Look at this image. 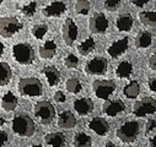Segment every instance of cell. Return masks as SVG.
Instances as JSON below:
<instances>
[{
	"label": "cell",
	"mask_w": 156,
	"mask_h": 147,
	"mask_svg": "<svg viewBox=\"0 0 156 147\" xmlns=\"http://www.w3.org/2000/svg\"><path fill=\"white\" fill-rule=\"evenodd\" d=\"M12 130L15 134L20 136L30 137L34 134V130H36L34 121L33 119H31L30 115H26V114L16 115L12 119Z\"/></svg>",
	"instance_id": "1"
},
{
	"label": "cell",
	"mask_w": 156,
	"mask_h": 147,
	"mask_svg": "<svg viewBox=\"0 0 156 147\" xmlns=\"http://www.w3.org/2000/svg\"><path fill=\"white\" fill-rule=\"evenodd\" d=\"M19 92L22 96L38 97L43 92V85L37 77H25L19 82Z\"/></svg>",
	"instance_id": "2"
},
{
	"label": "cell",
	"mask_w": 156,
	"mask_h": 147,
	"mask_svg": "<svg viewBox=\"0 0 156 147\" xmlns=\"http://www.w3.org/2000/svg\"><path fill=\"white\" fill-rule=\"evenodd\" d=\"M12 55L19 64L30 65L34 61V50L28 43H17L12 47Z\"/></svg>",
	"instance_id": "3"
},
{
	"label": "cell",
	"mask_w": 156,
	"mask_h": 147,
	"mask_svg": "<svg viewBox=\"0 0 156 147\" xmlns=\"http://www.w3.org/2000/svg\"><path fill=\"white\" fill-rule=\"evenodd\" d=\"M34 115L37 119H40V121L44 125H48L53 121L55 117V109L53 104L48 101H41L36 103L34 105Z\"/></svg>",
	"instance_id": "4"
},
{
	"label": "cell",
	"mask_w": 156,
	"mask_h": 147,
	"mask_svg": "<svg viewBox=\"0 0 156 147\" xmlns=\"http://www.w3.org/2000/svg\"><path fill=\"white\" fill-rule=\"evenodd\" d=\"M22 27V22L16 17H0V36L4 37V38H10L15 33L21 31Z\"/></svg>",
	"instance_id": "5"
},
{
	"label": "cell",
	"mask_w": 156,
	"mask_h": 147,
	"mask_svg": "<svg viewBox=\"0 0 156 147\" xmlns=\"http://www.w3.org/2000/svg\"><path fill=\"white\" fill-rule=\"evenodd\" d=\"M139 130V124L136 121H127L117 130V137L126 143H130L136 140Z\"/></svg>",
	"instance_id": "6"
},
{
	"label": "cell",
	"mask_w": 156,
	"mask_h": 147,
	"mask_svg": "<svg viewBox=\"0 0 156 147\" xmlns=\"http://www.w3.org/2000/svg\"><path fill=\"white\" fill-rule=\"evenodd\" d=\"M154 113H156V99L152 97H144L143 99L135 102L133 107V114L139 118Z\"/></svg>",
	"instance_id": "7"
},
{
	"label": "cell",
	"mask_w": 156,
	"mask_h": 147,
	"mask_svg": "<svg viewBox=\"0 0 156 147\" xmlns=\"http://www.w3.org/2000/svg\"><path fill=\"white\" fill-rule=\"evenodd\" d=\"M92 90L97 98L107 99L115 90V84L112 80H95L92 84Z\"/></svg>",
	"instance_id": "8"
},
{
	"label": "cell",
	"mask_w": 156,
	"mask_h": 147,
	"mask_svg": "<svg viewBox=\"0 0 156 147\" xmlns=\"http://www.w3.org/2000/svg\"><path fill=\"white\" fill-rule=\"evenodd\" d=\"M108 69V61L103 56H95L87 61L85 71L89 75H103Z\"/></svg>",
	"instance_id": "9"
},
{
	"label": "cell",
	"mask_w": 156,
	"mask_h": 147,
	"mask_svg": "<svg viewBox=\"0 0 156 147\" xmlns=\"http://www.w3.org/2000/svg\"><path fill=\"white\" fill-rule=\"evenodd\" d=\"M63 39L66 46H71L77 38V26L71 19H66L63 23Z\"/></svg>",
	"instance_id": "10"
},
{
	"label": "cell",
	"mask_w": 156,
	"mask_h": 147,
	"mask_svg": "<svg viewBox=\"0 0 156 147\" xmlns=\"http://www.w3.org/2000/svg\"><path fill=\"white\" fill-rule=\"evenodd\" d=\"M108 25L109 23H108L107 17L105 16V14L97 12V14L92 15V17L90 19L89 27L92 33H105L108 28Z\"/></svg>",
	"instance_id": "11"
},
{
	"label": "cell",
	"mask_w": 156,
	"mask_h": 147,
	"mask_svg": "<svg viewBox=\"0 0 156 147\" xmlns=\"http://www.w3.org/2000/svg\"><path fill=\"white\" fill-rule=\"evenodd\" d=\"M126 104L121 99H108L103 104V112L108 117H115L119 113L124 112Z\"/></svg>",
	"instance_id": "12"
},
{
	"label": "cell",
	"mask_w": 156,
	"mask_h": 147,
	"mask_svg": "<svg viewBox=\"0 0 156 147\" xmlns=\"http://www.w3.org/2000/svg\"><path fill=\"white\" fill-rule=\"evenodd\" d=\"M128 47H129V38L128 37H124V38H121L118 41H115L114 43H112L108 47L107 52H108L111 58H118L123 53H126Z\"/></svg>",
	"instance_id": "13"
},
{
	"label": "cell",
	"mask_w": 156,
	"mask_h": 147,
	"mask_svg": "<svg viewBox=\"0 0 156 147\" xmlns=\"http://www.w3.org/2000/svg\"><path fill=\"white\" fill-rule=\"evenodd\" d=\"M66 10V5L63 2H53L52 4H49L48 6H46L42 10L43 16L46 17H58L60 15H63Z\"/></svg>",
	"instance_id": "14"
},
{
	"label": "cell",
	"mask_w": 156,
	"mask_h": 147,
	"mask_svg": "<svg viewBox=\"0 0 156 147\" xmlns=\"http://www.w3.org/2000/svg\"><path fill=\"white\" fill-rule=\"evenodd\" d=\"M89 128L100 136H105L109 131V124L106 119L96 117L89 121Z\"/></svg>",
	"instance_id": "15"
},
{
	"label": "cell",
	"mask_w": 156,
	"mask_h": 147,
	"mask_svg": "<svg viewBox=\"0 0 156 147\" xmlns=\"http://www.w3.org/2000/svg\"><path fill=\"white\" fill-rule=\"evenodd\" d=\"M74 109L77 114L87 115L94 110V102L90 98H79L74 102Z\"/></svg>",
	"instance_id": "16"
},
{
	"label": "cell",
	"mask_w": 156,
	"mask_h": 147,
	"mask_svg": "<svg viewBox=\"0 0 156 147\" xmlns=\"http://www.w3.org/2000/svg\"><path fill=\"white\" fill-rule=\"evenodd\" d=\"M76 125V118L70 110H64L59 114L58 126L62 129H71Z\"/></svg>",
	"instance_id": "17"
},
{
	"label": "cell",
	"mask_w": 156,
	"mask_h": 147,
	"mask_svg": "<svg viewBox=\"0 0 156 147\" xmlns=\"http://www.w3.org/2000/svg\"><path fill=\"white\" fill-rule=\"evenodd\" d=\"M43 74H44V76L49 84V86H57L60 81V71L55 67V66H44L43 67Z\"/></svg>",
	"instance_id": "18"
},
{
	"label": "cell",
	"mask_w": 156,
	"mask_h": 147,
	"mask_svg": "<svg viewBox=\"0 0 156 147\" xmlns=\"http://www.w3.org/2000/svg\"><path fill=\"white\" fill-rule=\"evenodd\" d=\"M133 23H134V20H133V16L130 14H121L118 17H117V21H115L117 28L122 32L130 31L133 27Z\"/></svg>",
	"instance_id": "19"
},
{
	"label": "cell",
	"mask_w": 156,
	"mask_h": 147,
	"mask_svg": "<svg viewBox=\"0 0 156 147\" xmlns=\"http://www.w3.org/2000/svg\"><path fill=\"white\" fill-rule=\"evenodd\" d=\"M46 143L52 147H64L65 146V136L62 132H52L46 135Z\"/></svg>",
	"instance_id": "20"
},
{
	"label": "cell",
	"mask_w": 156,
	"mask_h": 147,
	"mask_svg": "<svg viewBox=\"0 0 156 147\" xmlns=\"http://www.w3.org/2000/svg\"><path fill=\"white\" fill-rule=\"evenodd\" d=\"M151 42H152V36L150 32L147 31H140L138 34H136V38H135V46L136 48H147L151 46Z\"/></svg>",
	"instance_id": "21"
},
{
	"label": "cell",
	"mask_w": 156,
	"mask_h": 147,
	"mask_svg": "<svg viewBox=\"0 0 156 147\" xmlns=\"http://www.w3.org/2000/svg\"><path fill=\"white\" fill-rule=\"evenodd\" d=\"M57 53V44L54 41H47L40 47V55L43 59H52Z\"/></svg>",
	"instance_id": "22"
},
{
	"label": "cell",
	"mask_w": 156,
	"mask_h": 147,
	"mask_svg": "<svg viewBox=\"0 0 156 147\" xmlns=\"http://www.w3.org/2000/svg\"><path fill=\"white\" fill-rule=\"evenodd\" d=\"M133 72V65L130 61H121L115 69V75L121 79H128Z\"/></svg>",
	"instance_id": "23"
},
{
	"label": "cell",
	"mask_w": 156,
	"mask_h": 147,
	"mask_svg": "<svg viewBox=\"0 0 156 147\" xmlns=\"http://www.w3.org/2000/svg\"><path fill=\"white\" fill-rule=\"evenodd\" d=\"M2 107H3V109L8 110V112H11V110H14V109L17 107V98H16V96H15L11 91L6 92V93L3 96Z\"/></svg>",
	"instance_id": "24"
},
{
	"label": "cell",
	"mask_w": 156,
	"mask_h": 147,
	"mask_svg": "<svg viewBox=\"0 0 156 147\" xmlns=\"http://www.w3.org/2000/svg\"><path fill=\"white\" fill-rule=\"evenodd\" d=\"M12 76L11 67L8 63L0 61V86H6Z\"/></svg>",
	"instance_id": "25"
},
{
	"label": "cell",
	"mask_w": 156,
	"mask_h": 147,
	"mask_svg": "<svg viewBox=\"0 0 156 147\" xmlns=\"http://www.w3.org/2000/svg\"><path fill=\"white\" fill-rule=\"evenodd\" d=\"M123 93L128 98H136L140 93V85L138 81H130L123 88Z\"/></svg>",
	"instance_id": "26"
},
{
	"label": "cell",
	"mask_w": 156,
	"mask_h": 147,
	"mask_svg": "<svg viewBox=\"0 0 156 147\" xmlns=\"http://www.w3.org/2000/svg\"><path fill=\"white\" fill-rule=\"evenodd\" d=\"M73 143L75 147H91L92 138L85 132H79V134L75 135Z\"/></svg>",
	"instance_id": "27"
},
{
	"label": "cell",
	"mask_w": 156,
	"mask_h": 147,
	"mask_svg": "<svg viewBox=\"0 0 156 147\" xmlns=\"http://www.w3.org/2000/svg\"><path fill=\"white\" fill-rule=\"evenodd\" d=\"M139 20L145 26L156 27V11H141L139 14Z\"/></svg>",
	"instance_id": "28"
},
{
	"label": "cell",
	"mask_w": 156,
	"mask_h": 147,
	"mask_svg": "<svg viewBox=\"0 0 156 147\" xmlns=\"http://www.w3.org/2000/svg\"><path fill=\"white\" fill-rule=\"evenodd\" d=\"M95 46L96 44H95L94 38H87L83 43H80L79 46H77V50H79V53L81 55H87L95 49Z\"/></svg>",
	"instance_id": "29"
},
{
	"label": "cell",
	"mask_w": 156,
	"mask_h": 147,
	"mask_svg": "<svg viewBox=\"0 0 156 147\" xmlns=\"http://www.w3.org/2000/svg\"><path fill=\"white\" fill-rule=\"evenodd\" d=\"M65 87H66V90H68L70 93H79V92L83 90L81 82L77 80L76 77H70V79L66 81Z\"/></svg>",
	"instance_id": "30"
},
{
	"label": "cell",
	"mask_w": 156,
	"mask_h": 147,
	"mask_svg": "<svg viewBox=\"0 0 156 147\" xmlns=\"http://www.w3.org/2000/svg\"><path fill=\"white\" fill-rule=\"evenodd\" d=\"M48 31V26L44 23H40V25H36L32 27V34L36 37L37 39H42L43 37L46 36Z\"/></svg>",
	"instance_id": "31"
},
{
	"label": "cell",
	"mask_w": 156,
	"mask_h": 147,
	"mask_svg": "<svg viewBox=\"0 0 156 147\" xmlns=\"http://www.w3.org/2000/svg\"><path fill=\"white\" fill-rule=\"evenodd\" d=\"M90 8H91V4L87 0H80V2H77L75 4V11L81 15H87L90 11Z\"/></svg>",
	"instance_id": "32"
},
{
	"label": "cell",
	"mask_w": 156,
	"mask_h": 147,
	"mask_svg": "<svg viewBox=\"0 0 156 147\" xmlns=\"http://www.w3.org/2000/svg\"><path fill=\"white\" fill-rule=\"evenodd\" d=\"M64 64L69 69H75V67L79 66V59H77V56L74 54H68L64 59Z\"/></svg>",
	"instance_id": "33"
},
{
	"label": "cell",
	"mask_w": 156,
	"mask_h": 147,
	"mask_svg": "<svg viewBox=\"0 0 156 147\" xmlns=\"http://www.w3.org/2000/svg\"><path fill=\"white\" fill-rule=\"evenodd\" d=\"M36 9H37V4H36L34 2H31V3L26 4V5L22 8V14L26 15V16H28V17H31V16L34 15Z\"/></svg>",
	"instance_id": "34"
},
{
	"label": "cell",
	"mask_w": 156,
	"mask_h": 147,
	"mask_svg": "<svg viewBox=\"0 0 156 147\" xmlns=\"http://www.w3.org/2000/svg\"><path fill=\"white\" fill-rule=\"evenodd\" d=\"M105 9L108 10V11H114L119 8L121 5V2L119 0H107V2H105Z\"/></svg>",
	"instance_id": "35"
},
{
	"label": "cell",
	"mask_w": 156,
	"mask_h": 147,
	"mask_svg": "<svg viewBox=\"0 0 156 147\" xmlns=\"http://www.w3.org/2000/svg\"><path fill=\"white\" fill-rule=\"evenodd\" d=\"M154 129H156V120L155 119H149L145 126V135H149L150 131H152Z\"/></svg>",
	"instance_id": "36"
},
{
	"label": "cell",
	"mask_w": 156,
	"mask_h": 147,
	"mask_svg": "<svg viewBox=\"0 0 156 147\" xmlns=\"http://www.w3.org/2000/svg\"><path fill=\"white\" fill-rule=\"evenodd\" d=\"M65 99H66V97H65V94H64L62 91H57V92L54 93V101H55V102H58V103H64Z\"/></svg>",
	"instance_id": "37"
},
{
	"label": "cell",
	"mask_w": 156,
	"mask_h": 147,
	"mask_svg": "<svg viewBox=\"0 0 156 147\" xmlns=\"http://www.w3.org/2000/svg\"><path fill=\"white\" fill-rule=\"evenodd\" d=\"M147 65H149V67H150L151 70L156 71V54H154V55L150 56V59H149V61H147Z\"/></svg>",
	"instance_id": "38"
},
{
	"label": "cell",
	"mask_w": 156,
	"mask_h": 147,
	"mask_svg": "<svg viewBox=\"0 0 156 147\" xmlns=\"http://www.w3.org/2000/svg\"><path fill=\"white\" fill-rule=\"evenodd\" d=\"M8 141V134L3 130H0V147H3Z\"/></svg>",
	"instance_id": "39"
},
{
	"label": "cell",
	"mask_w": 156,
	"mask_h": 147,
	"mask_svg": "<svg viewBox=\"0 0 156 147\" xmlns=\"http://www.w3.org/2000/svg\"><path fill=\"white\" fill-rule=\"evenodd\" d=\"M149 2L147 0H132V4L135 5V6H139V8H143L144 5H146Z\"/></svg>",
	"instance_id": "40"
},
{
	"label": "cell",
	"mask_w": 156,
	"mask_h": 147,
	"mask_svg": "<svg viewBox=\"0 0 156 147\" xmlns=\"http://www.w3.org/2000/svg\"><path fill=\"white\" fill-rule=\"evenodd\" d=\"M147 85H149V88H150L152 92H155V93H156V77L150 79V80H149V82H147Z\"/></svg>",
	"instance_id": "41"
},
{
	"label": "cell",
	"mask_w": 156,
	"mask_h": 147,
	"mask_svg": "<svg viewBox=\"0 0 156 147\" xmlns=\"http://www.w3.org/2000/svg\"><path fill=\"white\" fill-rule=\"evenodd\" d=\"M150 146L151 147H156V135L150 138Z\"/></svg>",
	"instance_id": "42"
},
{
	"label": "cell",
	"mask_w": 156,
	"mask_h": 147,
	"mask_svg": "<svg viewBox=\"0 0 156 147\" xmlns=\"http://www.w3.org/2000/svg\"><path fill=\"white\" fill-rule=\"evenodd\" d=\"M4 49H5V46L3 42H0V56H2L4 54Z\"/></svg>",
	"instance_id": "43"
},
{
	"label": "cell",
	"mask_w": 156,
	"mask_h": 147,
	"mask_svg": "<svg viewBox=\"0 0 156 147\" xmlns=\"http://www.w3.org/2000/svg\"><path fill=\"white\" fill-rule=\"evenodd\" d=\"M103 147H117V146H115L114 143H112V142H107V143H106Z\"/></svg>",
	"instance_id": "44"
},
{
	"label": "cell",
	"mask_w": 156,
	"mask_h": 147,
	"mask_svg": "<svg viewBox=\"0 0 156 147\" xmlns=\"http://www.w3.org/2000/svg\"><path fill=\"white\" fill-rule=\"evenodd\" d=\"M5 124V119H3L2 117H0V126H3Z\"/></svg>",
	"instance_id": "45"
},
{
	"label": "cell",
	"mask_w": 156,
	"mask_h": 147,
	"mask_svg": "<svg viewBox=\"0 0 156 147\" xmlns=\"http://www.w3.org/2000/svg\"><path fill=\"white\" fill-rule=\"evenodd\" d=\"M31 147H43V146H41V145H34V146H31Z\"/></svg>",
	"instance_id": "46"
},
{
	"label": "cell",
	"mask_w": 156,
	"mask_h": 147,
	"mask_svg": "<svg viewBox=\"0 0 156 147\" xmlns=\"http://www.w3.org/2000/svg\"><path fill=\"white\" fill-rule=\"evenodd\" d=\"M2 3H3V2H2V0H0V5H2Z\"/></svg>",
	"instance_id": "47"
}]
</instances>
